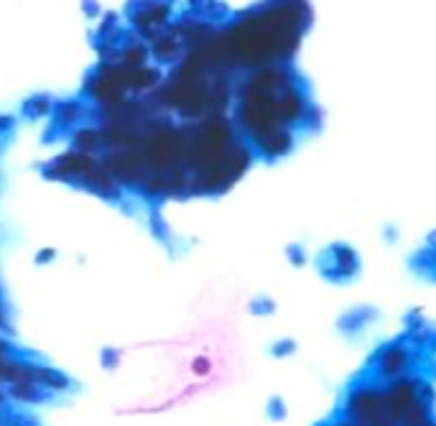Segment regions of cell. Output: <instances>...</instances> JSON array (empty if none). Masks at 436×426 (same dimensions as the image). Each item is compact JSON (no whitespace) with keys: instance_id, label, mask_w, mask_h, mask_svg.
I'll use <instances>...</instances> for the list:
<instances>
[{"instance_id":"obj_2","label":"cell","mask_w":436,"mask_h":426,"mask_svg":"<svg viewBox=\"0 0 436 426\" xmlns=\"http://www.w3.org/2000/svg\"><path fill=\"white\" fill-rule=\"evenodd\" d=\"M6 396L8 401H18V404H43V401H49L51 399V393L49 391H43L41 385H36V383H11L6 385Z\"/></svg>"},{"instance_id":"obj_1","label":"cell","mask_w":436,"mask_h":426,"mask_svg":"<svg viewBox=\"0 0 436 426\" xmlns=\"http://www.w3.org/2000/svg\"><path fill=\"white\" fill-rule=\"evenodd\" d=\"M34 383L41 385L43 391H49L51 396H54V393H67L74 388V380H71L67 373H62L59 368H51V365H43V363L34 365Z\"/></svg>"},{"instance_id":"obj_3","label":"cell","mask_w":436,"mask_h":426,"mask_svg":"<svg viewBox=\"0 0 436 426\" xmlns=\"http://www.w3.org/2000/svg\"><path fill=\"white\" fill-rule=\"evenodd\" d=\"M0 329L3 332H11V312H8V307L0 301Z\"/></svg>"}]
</instances>
